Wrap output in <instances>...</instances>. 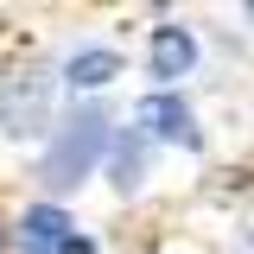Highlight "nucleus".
Listing matches in <instances>:
<instances>
[{"mask_svg":"<svg viewBox=\"0 0 254 254\" xmlns=\"http://www.w3.org/2000/svg\"><path fill=\"white\" fill-rule=\"evenodd\" d=\"M108 146H115V127H108V115H102L95 102L70 108V115L51 127V146H45V165H38L45 190H51V197L76 190V185L95 172V165H102V153H108Z\"/></svg>","mask_w":254,"mask_h":254,"instance_id":"obj_1","label":"nucleus"},{"mask_svg":"<svg viewBox=\"0 0 254 254\" xmlns=\"http://www.w3.org/2000/svg\"><path fill=\"white\" fill-rule=\"evenodd\" d=\"M140 127H146L153 140H172V146H185V153H197V146H203V133H197V115H190V102L178 95V83H159V89L140 102Z\"/></svg>","mask_w":254,"mask_h":254,"instance_id":"obj_2","label":"nucleus"},{"mask_svg":"<svg viewBox=\"0 0 254 254\" xmlns=\"http://www.w3.org/2000/svg\"><path fill=\"white\" fill-rule=\"evenodd\" d=\"M45 115H51V83L38 70L0 83V127L6 133H45Z\"/></svg>","mask_w":254,"mask_h":254,"instance_id":"obj_3","label":"nucleus"},{"mask_svg":"<svg viewBox=\"0 0 254 254\" xmlns=\"http://www.w3.org/2000/svg\"><path fill=\"white\" fill-rule=\"evenodd\" d=\"M146 70H153V83H178L197 70V38L185 26H153V51H146Z\"/></svg>","mask_w":254,"mask_h":254,"instance_id":"obj_4","label":"nucleus"},{"mask_svg":"<svg viewBox=\"0 0 254 254\" xmlns=\"http://www.w3.org/2000/svg\"><path fill=\"white\" fill-rule=\"evenodd\" d=\"M108 153H115V165H108V172H115V190H121V197H133V190L146 185V153H153V133H146V127H121Z\"/></svg>","mask_w":254,"mask_h":254,"instance_id":"obj_5","label":"nucleus"},{"mask_svg":"<svg viewBox=\"0 0 254 254\" xmlns=\"http://www.w3.org/2000/svg\"><path fill=\"white\" fill-rule=\"evenodd\" d=\"M115 76H121V51L108 45H83L64 58V89H108Z\"/></svg>","mask_w":254,"mask_h":254,"instance_id":"obj_6","label":"nucleus"},{"mask_svg":"<svg viewBox=\"0 0 254 254\" xmlns=\"http://www.w3.org/2000/svg\"><path fill=\"white\" fill-rule=\"evenodd\" d=\"M64 235H70V216L58 203H26V216H19V248L26 254H58Z\"/></svg>","mask_w":254,"mask_h":254,"instance_id":"obj_7","label":"nucleus"},{"mask_svg":"<svg viewBox=\"0 0 254 254\" xmlns=\"http://www.w3.org/2000/svg\"><path fill=\"white\" fill-rule=\"evenodd\" d=\"M58 254H95V242H89V235H76V229H70V235H64V248Z\"/></svg>","mask_w":254,"mask_h":254,"instance_id":"obj_8","label":"nucleus"}]
</instances>
